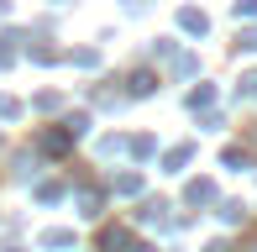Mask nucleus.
<instances>
[{
    "label": "nucleus",
    "instance_id": "f257e3e1",
    "mask_svg": "<svg viewBox=\"0 0 257 252\" xmlns=\"http://www.w3.org/2000/svg\"><path fill=\"white\" fill-rule=\"evenodd\" d=\"M236 11H241V16H252V11H257V0H241V6H236Z\"/></svg>",
    "mask_w": 257,
    "mask_h": 252
}]
</instances>
